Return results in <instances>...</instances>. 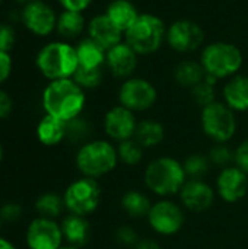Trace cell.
Listing matches in <instances>:
<instances>
[{
    "mask_svg": "<svg viewBox=\"0 0 248 249\" xmlns=\"http://www.w3.org/2000/svg\"><path fill=\"white\" fill-rule=\"evenodd\" d=\"M142 187L153 198H177L187 174L180 158L161 153L145 162L142 168Z\"/></svg>",
    "mask_w": 248,
    "mask_h": 249,
    "instance_id": "1",
    "label": "cell"
},
{
    "mask_svg": "<svg viewBox=\"0 0 248 249\" xmlns=\"http://www.w3.org/2000/svg\"><path fill=\"white\" fill-rule=\"evenodd\" d=\"M86 104V90L82 89L72 77L48 82L41 95L44 112L64 123L83 115Z\"/></svg>",
    "mask_w": 248,
    "mask_h": 249,
    "instance_id": "2",
    "label": "cell"
},
{
    "mask_svg": "<svg viewBox=\"0 0 248 249\" xmlns=\"http://www.w3.org/2000/svg\"><path fill=\"white\" fill-rule=\"evenodd\" d=\"M75 166L80 177L102 181L120 168L117 144L105 137H92L77 146Z\"/></svg>",
    "mask_w": 248,
    "mask_h": 249,
    "instance_id": "3",
    "label": "cell"
},
{
    "mask_svg": "<svg viewBox=\"0 0 248 249\" xmlns=\"http://www.w3.org/2000/svg\"><path fill=\"white\" fill-rule=\"evenodd\" d=\"M199 61L208 77L222 83L243 71L246 57L235 42L215 39L206 42L199 51Z\"/></svg>",
    "mask_w": 248,
    "mask_h": 249,
    "instance_id": "4",
    "label": "cell"
},
{
    "mask_svg": "<svg viewBox=\"0 0 248 249\" xmlns=\"http://www.w3.org/2000/svg\"><path fill=\"white\" fill-rule=\"evenodd\" d=\"M168 23L156 13L142 12L136 22L124 32V41L140 55H155L165 45Z\"/></svg>",
    "mask_w": 248,
    "mask_h": 249,
    "instance_id": "5",
    "label": "cell"
},
{
    "mask_svg": "<svg viewBox=\"0 0 248 249\" xmlns=\"http://www.w3.org/2000/svg\"><path fill=\"white\" fill-rule=\"evenodd\" d=\"M35 66L48 82L70 79L79 67L76 47L64 39L50 41L38 51Z\"/></svg>",
    "mask_w": 248,
    "mask_h": 249,
    "instance_id": "6",
    "label": "cell"
},
{
    "mask_svg": "<svg viewBox=\"0 0 248 249\" xmlns=\"http://www.w3.org/2000/svg\"><path fill=\"white\" fill-rule=\"evenodd\" d=\"M199 127L206 140L212 143H232L240 130L238 114L221 99L199 109Z\"/></svg>",
    "mask_w": 248,
    "mask_h": 249,
    "instance_id": "7",
    "label": "cell"
},
{
    "mask_svg": "<svg viewBox=\"0 0 248 249\" xmlns=\"http://www.w3.org/2000/svg\"><path fill=\"white\" fill-rule=\"evenodd\" d=\"M189 213L177 198H155L145 220L151 233L159 239L178 236L187 226Z\"/></svg>",
    "mask_w": 248,
    "mask_h": 249,
    "instance_id": "8",
    "label": "cell"
},
{
    "mask_svg": "<svg viewBox=\"0 0 248 249\" xmlns=\"http://www.w3.org/2000/svg\"><path fill=\"white\" fill-rule=\"evenodd\" d=\"M66 212L85 217L94 216L102 206L104 188L101 181L88 177H77L63 191Z\"/></svg>",
    "mask_w": 248,
    "mask_h": 249,
    "instance_id": "9",
    "label": "cell"
},
{
    "mask_svg": "<svg viewBox=\"0 0 248 249\" xmlns=\"http://www.w3.org/2000/svg\"><path fill=\"white\" fill-rule=\"evenodd\" d=\"M117 104L137 115L151 112L159 101L158 86L145 76H132L120 82L117 88Z\"/></svg>",
    "mask_w": 248,
    "mask_h": 249,
    "instance_id": "10",
    "label": "cell"
},
{
    "mask_svg": "<svg viewBox=\"0 0 248 249\" xmlns=\"http://www.w3.org/2000/svg\"><path fill=\"white\" fill-rule=\"evenodd\" d=\"M206 44V32L203 26L189 18H178L168 23L165 45L180 55L197 53Z\"/></svg>",
    "mask_w": 248,
    "mask_h": 249,
    "instance_id": "11",
    "label": "cell"
},
{
    "mask_svg": "<svg viewBox=\"0 0 248 249\" xmlns=\"http://www.w3.org/2000/svg\"><path fill=\"white\" fill-rule=\"evenodd\" d=\"M212 184L218 201L227 206L240 204L248 197V175L235 165L215 171Z\"/></svg>",
    "mask_w": 248,
    "mask_h": 249,
    "instance_id": "12",
    "label": "cell"
},
{
    "mask_svg": "<svg viewBox=\"0 0 248 249\" xmlns=\"http://www.w3.org/2000/svg\"><path fill=\"white\" fill-rule=\"evenodd\" d=\"M177 200L189 214L200 216L215 207L218 197L210 179H187Z\"/></svg>",
    "mask_w": 248,
    "mask_h": 249,
    "instance_id": "13",
    "label": "cell"
},
{
    "mask_svg": "<svg viewBox=\"0 0 248 249\" xmlns=\"http://www.w3.org/2000/svg\"><path fill=\"white\" fill-rule=\"evenodd\" d=\"M139 123V115L124 108L120 104L111 105L102 115L101 127L105 139L118 144L124 140L133 139L136 127Z\"/></svg>",
    "mask_w": 248,
    "mask_h": 249,
    "instance_id": "14",
    "label": "cell"
},
{
    "mask_svg": "<svg viewBox=\"0 0 248 249\" xmlns=\"http://www.w3.org/2000/svg\"><path fill=\"white\" fill-rule=\"evenodd\" d=\"M25 241L29 249H60L64 245L60 223L41 216L35 217L28 225Z\"/></svg>",
    "mask_w": 248,
    "mask_h": 249,
    "instance_id": "15",
    "label": "cell"
},
{
    "mask_svg": "<svg viewBox=\"0 0 248 249\" xmlns=\"http://www.w3.org/2000/svg\"><path fill=\"white\" fill-rule=\"evenodd\" d=\"M58 15L44 0H32L26 3L20 12L25 28L35 36H48L56 31Z\"/></svg>",
    "mask_w": 248,
    "mask_h": 249,
    "instance_id": "16",
    "label": "cell"
},
{
    "mask_svg": "<svg viewBox=\"0 0 248 249\" xmlns=\"http://www.w3.org/2000/svg\"><path fill=\"white\" fill-rule=\"evenodd\" d=\"M140 58L142 57L126 41H121L107 50L105 70L113 79L121 82L136 74L140 64Z\"/></svg>",
    "mask_w": 248,
    "mask_h": 249,
    "instance_id": "17",
    "label": "cell"
},
{
    "mask_svg": "<svg viewBox=\"0 0 248 249\" xmlns=\"http://www.w3.org/2000/svg\"><path fill=\"white\" fill-rule=\"evenodd\" d=\"M153 200L155 198L143 187H129L120 193L117 206L129 222H145Z\"/></svg>",
    "mask_w": 248,
    "mask_h": 249,
    "instance_id": "18",
    "label": "cell"
},
{
    "mask_svg": "<svg viewBox=\"0 0 248 249\" xmlns=\"http://www.w3.org/2000/svg\"><path fill=\"white\" fill-rule=\"evenodd\" d=\"M219 99L235 114H248V73H238L219 86Z\"/></svg>",
    "mask_w": 248,
    "mask_h": 249,
    "instance_id": "19",
    "label": "cell"
},
{
    "mask_svg": "<svg viewBox=\"0 0 248 249\" xmlns=\"http://www.w3.org/2000/svg\"><path fill=\"white\" fill-rule=\"evenodd\" d=\"M60 226L64 238V245L83 249L89 245L94 232L89 217L67 213L61 217Z\"/></svg>",
    "mask_w": 248,
    "mask_h": 249,
    "instance_id": "20",
    "label": "cell"
},
{
    "mask_svg": "<svg viewBox=\"0 0 248 249\" xmlns=\"http://www.w3.org/2000/svg\"><path fill=\"white\" fill-rule=\"evenodd\" d=\"M168 137V130L167 125L155 117H142L139 118L136 133H134V140L146 150L152 152L164 146Z\"/></svg>",
    "mask_w": 248,
    "mask_h": 249,
    "instance_id": "21",
    "label": "cell"
},
{
    "mask_svg": "<svg viewBox=\"0 0 248 249\" xmlns=\"http://www.w3.org/2000/svg\"><path fill=\"white\" fill-rule=\"evenodd\" d=\"M86 36L102 45L105 50H110L111 47L124 41V34L110 20V18L104 12L94 15L88 20Z\"/></svg>",
    "mask_w": 248,
    "mask_h": 249,
    "instance_id": "22",
    "label": "cell"
},
{
    "mask_svg": "<svg viewBox=\"0 0 248 249\" xmlns=\"http://www.w3.org/2000/svg\"><path fill=\"white\" fill-rule=\"evenodd\" d=\"M171 76H172L174 83L178 88L186 89L189 92L196 85H199L200 82L205 80L206 73H205L203 66L199 61V58L197 60H194V58H183L172 67Z\"/></svg>",
    "mask_w": 248,
    "mask_h": 249,
    "instance_id": "23",
    "label": "cell"
},
{
    "mask_svg": "<svg viewBox=\"0 0 248 249\" xmlns=\"http://www.w3.org/2000/svg\"><path fill=\"white\" fill-rule=\"evenodd\" d=\"M110 20L124 34L142 13L133 0H110L104 9Z\"/></svg>",
    "mask_w": 248,
    "mask_h": 249,
    "instance_id": "24",
    "label": "cell"
},
{
    "mask_svg": "<svg viewBox=\"0 0 248 249\" xmlns=\"http://www.w3.org/2000/svg\"><path fill=\"white\" fill-rule=\"evenodd\" d=\"M35 134H37L38 142L42 146L56 147V146L61 144L63 142H66L67 127H66L64 121L44 114V117L37 124Z\"/></svg>",
    "mask_w": 248,
    "mask_h": 249,
    "instance_id": "25",
    "label": "cell"
},
{
    "mask_svg": "<svg viewBox=\"0 0 248 249\" xmlns=\"http://www.w3.org/2000/svg\"><path fill=\"white\" fill-rule=\"evenodd\" d=\"M75 47H76L79 67H82V69L105 67L107 50L102 45H99L89 36H85V38H80Z\"/></svg>",
    "mask_w": 248,
    "mask_h": 249,
    "instance_id": "26",
    "label": "cell"
},
{
    "mask_svg": "<svg viewBox=\"0 0 248 249\" xmlns=\"http://www.w3.org/2000/svg\"><path fill=\"white\" fill-rule=\"evenodd\" d=\"M88 20L82 12H73V10H61L57 18V26L56 32L58 36L64 41H73L80 39L82 34L86 31Z\"/></svg>",
    "mask_w": 248,
    "mask_h": 249,
    "instance_id": "27",
    "label": "cell"
},
{
    "mask_svg": "<svg viewBox=\"0 0 248 249\" xmlns=\"http://www.w3.org/2000/svg\"><path fill=\"white\" fill-rule=\"evenodd\" d=\"M181 162L189 179H209L215 174L206 150H191L184 155Z\"/></svg>",
    "mask_w": 248,
    "mask_h": 249,
    "instance_id": "28",
    "label": "cell"
},
{
    "mask_svg": "<svg viewBox=\"0 0 248 249\" xmlns=\"http://www.w3.org/2000/svg\"><path fill=\"white\" fill-rule=\"evenodd\" d=\"M117 152H118L120 166H124L127 169H136L139 166H143L146 162L148 152L134 139H129L118 143Z\"/></svg>",
    "mask_w": 248,
    "mask_h": 249,
    "instance_id": "29",
    "label": "cell"
},
{
    "mask_svg": "<svg viewBox=\"0 0 248 249\" xmlns=\"http://www.w3.org/2000/svg\"><path fill=\"white\" fill-rule=\"evenodd\" d=\"M35 212L38 213V216L47 217V219L57 220V219L63 217L64 213H67L64 200H63V194H57V193H51V191L42 193L35 200Z\"/></svg>",
    "mask_w": 248,
    "mask_h": 249,
    "instance_id": "30",
    "label": "cell"
},
{
    "mask_svg": "<svg viewBox=\"0 0 248 249\" xmlns=\"http://www.w3.org/2000/svg\"><path fill=\"white\" fill-rule=\"evenodd\" d=\"M219 86H221L219 82L206 76L203 82H200L199 85H196L193 89L189 90V96L191 102L200 109L219 99Z\"/></svg>",
    "mask_w": 248,
    "mask_h": 249,
    "instance_id": "31",
    "label": "cell"
},
{
    "mask_svg": "<svg viewBox=\"0 0 248 249\" xmlns=\"http://www.w3.org/2000/svg\"><path fill=\"white\" fill-rule=\"evenodd\" d=\"M142 233L134 226L133 222H123L120 225H115L111 233L113 244L120 249H133L136 244L140 241Z\"/></svg>",
    "mask_w": 248,
    "mask_h": 249,
    "instance_id": "32",
    "label": "cell"
},
{
    "mask_svg": "<svg viewBox=\"0 0 248 249\" xmlns=\"http://www.w3.org/2000/svg\"><path fill=\"white\" fill-rule=\"evenodd\" d=\"M206 153L215 171L234 165V144L232 143H212L206 149Z\"/></svg>",
    "mask_w": 248,
    "mask_h": 249,
    "instance_id": "33",
    "label": "cell"
},
{
    "mask_svg": "<svg viewBox=\"0 0 248 249\" xmlns=\"http://www.w3.org/2000/svg\"><path fill=\"white\" fill-rule=\"evenodd\" d=\"M107 74L108 73H107L105 67H102V69H82V67H77V70H76V73L73 74L72 79L82 89H85L88 92V90H95V89L101 88Z\"/></svg>",
    "mask_w": 248,
    "mask_h": 249,
    "instance_id": "34",
    "label": "cell"
},
{
    "mask_svg": "<svg viewBox=\"0 0 248 249\" xmlns=\"http://www.w3.org/2000/svg\"><path fill=\"white\" fill-rule=\"evenodd\" d=\"M66 127H67L66 140H69V142L77 143L80 146L85 142L92 139V124L83 115L66 123Z\"/></svg>",
    "mask_w": 248,
    "mask_h": 249,
    "instance_id": "35",
    "label": "cell"
},
{
    "mask_svg": "<svg viewBox=\"0 0 248 249\" xmlns=\"http://www.w3.org/2000/svg\"><path fill=\"white\" fill-rule=\"evenodd\" d=\"M234 165L248 175V136L234 144Z\"/></svg>",
    "mask_w": 248,
    "mask_h": 249,
    "instance_id": "36",
    "label": "cell"
},
{
    "mask_svg": "<svg viewBox=\"0 0 248 249\" xmlns=\"http://www.w3.org/2000/svg\"><path fill=\"white\" fill-rule=\"evenodd\" d=\"M0 217L3 223H15L22 217V206L15 201H7L0 207Z\"/></svg>",
    "mask_w": 248,
    "mask_h": 249,
    "instance_id": "37",
    "label": "cell"
},
{
    "mask_svg": "<svg viewBox=\"0 0 248 249\" xmlns=\"http://www.w3.org/2000/svg\"><path fill=\"white\" fill-rule=\"evenodd\" d=\"M16 44V32L9 23H0V51L9 53Z\"/></svg>",
    "mask_w": 248,
    "mask_h": 249,
    "instance_id": "38",
    "label": "cell"
},
{
    "mask_svg": "<svg viewBox=\"0 0 248 249\" xmlns=\"http://www.w3.org/2000/svg\"><path fill=\"white\" fill-rule=\"evenodd\" d=\"M13 70V60L9 53L0 51V86L10 77Z\"/></svg>",
    "mask_w": 248,
    "mask_h": 249,
    "instance_id": "39",
    "label": "cell"
},
{
    "mask_svg": "<svg viewBox=\"0 0 248 249\" xmlns=\"http://www.w3.org/2000/svg\"><path fill=\"white\" fill-rule=\"evenodd\" d=\"M57 3L61 6L63 10H73V12H82L88 10L94 0H57Z\"/></svg>",
    "mask_w": 248,
    "mask_h": 249,
    "instance_id": "40",
    "label": "cell"
},
{
    "mask_svg": "<svg viewBox=\"0 0 248 249\" xmlns=\"http://www.w3.org/2000/svg\"><path fill=\"white\" fill-rule=\"evenodd\" d=\"M133 249H167L165 245L162 244V239L153 236V235H148V236H142L140 241L136 244V247Z\"/></svg>",
    "mask_w": 248,
    "mask_h": 249,
    "instance_id": "41",
    "label": "cell"
},
{
    "mask_svg": "<svg viewBox=\"0 0 248 249\" xmlns=\"http://www.w3.org/2000/svg\"><path fill=\"white\" fill-rule=\"evenodd\" d=\"M13 109V102H12V98L9 96L7 92H4L1 88H0V120H4L10 115Z\"/></svg>",
    "mask_w": 248,
    "mask_h": 249,
    "instance_id": "42",
    "label": "cell"
},
{
    "mask_svg": "<svg viewBox=\"0 0 248 249\" xmlns=\"http://www.w3.org/2000/svg\"><path fill=\"white\" fill-rule=\"evenodd\" d=\"M0 249H16V247L9 239L0 236Z\"/></svg>",
    "mask_w": 248,
    "mask_h": 249,
    "instance_id": "43",
    "label": "cell"
},
{
    "mask_svg": "<svg viewBox=\"0 0 248 249\" xmlns=\"http://www.w3.org/2000/svg\"><path fill=\"white\" fill-rule=\"evenodd\" d=\"M3 156H4V150H3V146H1V143H0V163H1V160H3Z\"/></svg>",
    "mask_w": 248,
    "mask_h": 249,
    "instance_id": "44",
    "label": "cell"
},
{
    "mask_svg": "<svg viewBox=\"0 0 248 249\" xmlns=\"http://www.w3.org/2000/svg\"><path fill=\"white\" fill-rule=\"evenodd\" d=\"M60 249H83V248H76V247H70V245H63Z\"/></svg>",
    "mask_w": 248,
    "mask_h": 249,
    "instance_id": "45",
    "label": "cell"
},
{
    "mask_svg": "<svg viewBox=\"0 0 248 249\" xmlns=\"http://www.w3.org/2000/svg\"><path fill=\"white\" fill-rule=\"evenodd\" d=\"M15 1H18V3H20V4H26V3H29V1H32V0H15Z\"/></svg>",
    "mask_w": 248,
    "mask_h": 249,
    "instance_id": "46",
    "label": "cell"
},
{
    "mask_svg": "<svg viewBox=\"0 0 248 249\" xmlns=\"http://www.w3.org/2000/svg\"><path fill=\"white\" fill-rule=\"evenodd\" d=\"M1 226H3V220H1V217H0V232H1Z\"/></svg>",
    "mask_w": 248,
    "mask_h": 249,
    "instance_id": "47",
    "label": "cell"
},
{
    "mask_svg": "<svg viewBox=\"0 0 248 249\" xmlns=\"http://www.w3.org/2000/svg\"><path fill=\"white\" fill-rule=\"evenodd\" d=\"M205 249H222V248H205Z\"/></svg>",
    "mask_w": 248,
    "mask_h": 249,
    "instance_id": "48",
    "label": "cell"
},
{
    "mask_svg": "<svg viewBox=\"0 0 248 249\" xmlns=\"http://www.w3.org/2000/svg\"><path fill=\"white\" fill-rule=\"evenodd\" d=\"M1 1H3V0H0V4H1Z\"/></svg>",
    "mask_w": 248,
    "mask_h": 249,
    "instance_id": "49",
    "label": "cell"
}]
</instances>
